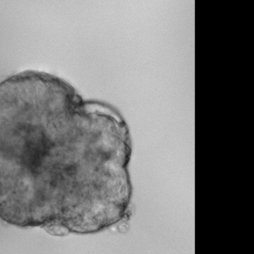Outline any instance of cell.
Masks as SVG:
<instances>
[{"instance_id": "6da1fadb", "label": "cell", "mask_w": 254, "mask_h": 254, "mask_svg": "<svg viewBox=\"0 0 254 254\" xmlns=\"http://www.w3.org/2000/svg\"><path fill=\"white\" fill-rule=\"evenodd\" d=\"M130 131L111 107L64 80L26 71L0 82V218L54 235L124 221L133 185Z\"/></svg>"}]
</instances>
